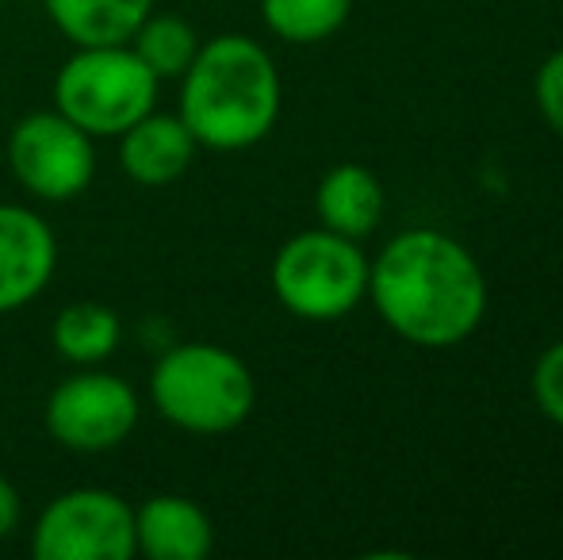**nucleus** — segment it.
I'll use <instances>...</instances> for the list:
<instances>
[{
  "label": "nucleus",
  "mask_w": 563,
  "mask_h": 560,
  "mask_svg": "<svg viewBox=\"0 0 563 560\" xmlns=\"http://www.w3.org/2000/svg\"><path fill=\"white\" fill-rule=\"evenodd\" d=\"M368 296L395 334L426 350L460 345L487 311L479 262L456 239L430 227L387 242L368 265Z\"/></svg>",
  "instance_id": "f257e3e1"
},
{
  "label": "nucleus",
  "mask_w": 563,
  "mask_h": 560,
  "mask_svg": "<svg viewBox=\"0 0 563 560\" xmlns=\"http://www.w3.org/2000/svg\"><path fill=\"white\" fill-rule=\"evenodd\" d=\"M177 116L203 150H250L280 120V74L273 54L250 35L200 43L180 77Z\"/></svg>",
  "instance_id": "f03ea898"
},
{
  "label": "nucleus",
  "mask_w": 563,
  "mask_h": 560,
  "mask_svg": "<svg viewBox=\"0 0 563 560\" xmlns=\"http://www.w3.org/2000/svg\"><path fill=\"white\" fill-rule=\"evenodd\" d=\"M150 399L169 426L216 438L250 419L257 384L250 365L227 345L177 342L157 353L150 373Z\"/></svg>",
  "instance_id": "7ed1b4c3"
},
{
  "label": "nucleus",
  "mask_w": 563,
  "mask_h": 560,
  "mask_svg": "<svg viewBox=\"0 0 563 560\" xmlns=\"http://www.w3.org/2000/svg\"><path fill=\"white\" fill-rule=\"evenodd\" d=\"M157 77L142 66L131 43L77 46L54 77V108L92 139H119L154 112Z\"/></svg>",
  "instance_id": "20e7f679"
},
{
  "label": "nucleus",
  "mask_w": 563,
  "mask_h": 560,
  "mask_svg": "<svg viewBox=\"0 0 563 560\" xmlns=\"http://www.w3.org/2000/svg\"><path fill=\"white\" fill-rule=\"evenodd\" d=\"M273 292L296 319H345L368 296V262L356 239L327 227L288 239L273 257Z\"/></svg>",
  "instance_id": "39448f33"
},
{
  "label": "nucleus",
  "mask_w": 563,
  "mask_h": 560,
  "mask_svg": "<svg viewBox=\"0 0 563 560\" xmlns=\"http://www.w3.org/2000/svg\"><path fill=\"white\" fill-rule=\"evenodd\" d=\"M31 553L38 560H131L134 507L108 487H69L43 507Z\"/></svg>",
  "instance_id": "423d86ee"
},
{
  "label": "nucleus",
  "mask_w": 563,
  "mask_h": 560,
  "mask_svg": "<svg viewBox=\"0 0 563 560\" xmlns=\"http://www.w3.org/2000/svg\"><path fill=\"white\" fill-rule=\"evenodd\" d=\"M74 120L51 108L31 112L8 135V165L23 193L46 204L77 200L97 177V146Z\"/></svg>",
  "instance_id": "0eeeda50"
},
{
  "label": "nucleus",
  "mask_w": 563,
  "mask_h": 560,
  "mask_svg": "<svg viewBox=\"0 0 563 560\" xmlns=\"http://www.w3.org/2000/svg\"><path fill=\"white\" fill-rule=\"evenodd\" d=\"M142 415L139 392L100 365L77 369L46 399V433L74 453H108L134 433Z\"/></svg>",
  "instance_id": "6e6552de"
},
{
  "label": "nucleus",
  "mask_w": 563,
  "mask_h": 560,
  "mask_svg": "<svg viewBox=\"0 0 563 560\" xmlns=\"http://www.w3.org/2000/svg\"><path fill=\"white\" fill-rule=\"evenodd\" d=\"M58 270V239L35 208L0 204V315L46 292Z\"/></svg>",
  "instance_id": "1a4fd4ad"
},
{
  "label": "nucleus",
  "mask_w": 563,
  "mask_h": 560,
  "mask_svg": "<svg viewBox=\"0 0 563 560\" xmlns=\"http://www.w3.org/2000/svg\"><path fill=\"white\" fill-rule=\"evenodd\" d=\"M216 549V526L185 495H150L134 507V553L150 560H203Z\"/></svg>",
  "instance_id": "9d476101"
},
{
  "label": "nucleus",
  "mask_w": 563,
  "mask_h": 560,
  "mask_svg": "<svg viewBox=\"0 0 563 560\" xmlns=\"http://www.w3.org/2000/svg\"><path fill=\"white\" fill-rule=\"evenodd\" d=\"M200 142L185 128L177 112H146L139 123L119 135V165L134 185L162 188L185 177L188 165L196 162Z\"/></svg>",
  "instance_id": "9b49d317"
},
{
  "label": "nucleus",
  "mask_w": 563,
  "mask_h": 560,
  "mask_svg": "<svg viewBox=\"0 0 563 560\" xmlns=\"http://www.w3.org/2000/svg\"><path fill=\"white\" fill-rule=\"evenodd\" d=\"M314 211H319L327 231L361 242L364 234H372L379 227V219L387 211V196L372 169H364L356 162H341L319 180Z\"/></svg>",
  "instance_id": "f8f14e48"
},
{
  "label": "nucleus",
  "mask_w": 563,
  "mask_h": 560,
  "mask_svg": "<svg viewBox=\"0 0 563 560\" xmlns=\"http://www.w3.org/2000/svg\"><path fill=\"white\" fill-rule=\"evenodd\" d=\"M43 8L74 46H108L126 43L154 0H43Z\"/></svg>",
  "instance_id": "ddd939ff"
},
{
  "label": "nucleus",
  "mask_w": 563,
  "mask_h": 560,
  "mask_svg": "<svg viewBox=\"0 0 563 560\" xmlns=\"http://www.w3.org/2000/svg\"><path fill=\"white\" fill-rule=\"evenodd\" d=\"M123 342V319L108 304L97 299H77L62 307L51 322V345L62 361L77 369L104 365Z\"/></svg>",
  "instance_id": "4468645a"
},
{
  "label": "nucleus",
  "mask_w": 563,
  "mask_h": 560,
  "mask_svg": "<svg viewBox=\"0 0 563 560\" xmlns=\"http://www.w3.org/2000/svg\"><path fill=\"white\" fill-rule=\"evenodd\" d=\"M126 43L157 81H180L185 69L192 66L196 51H200V35H196L192 23L165 12H150Z\"/></svg>",
  "instance_id": "2eb2a0df"
},
{
  "label": "nucleus",
  "mask_w": 563,
  "mask_h": 560,
  "mask_svg": "<svg viewBox=\"0 0 563 560\" xmlns=\"http://www.w3.org/2000/svg\"><path fill=\"white\" fill-rule=\"evenodd\" d=\"M353 0H261V20L276 39L311 46L345 28Z\"/></svg>",
  "instance_id": "dca6fc26"
},
{
  "label": "nucleus",
  "mask_w": 563,
  "mask_h": 560,
  "mask_svg": "<svg viewBox=\"0 0 563 560\" xmlns=\"http://www.w3.org/2000/svg\"><path fill=\"white\" fill-rule=\"evenodd\" d=\"M533 399L552 422L563 426V342L549 345L533 369Z\"/></svg>",
  "instance_id": "f3484780"
},
{
  "label": "nucleus",
  "mask_w": 563,
  "mask_h": 560,
  "mask_svg": "<svg viewBox=\"0 0 563 560\" xmlns=\"http://www.w3.org/2000/svg\"><path fill=\"white\" fill-rule=\"evenodd\" d=\"M537 108L549 120V128L563 139V51H556L537 69Z\"/></svg>",
  "instance_id": "a211bd4d"
},
{
  "label": "nucleus",
  "mask_w": 563,
  "mask_h": 560,
  "mask_svg": "<svg viewBox=\"0 0 563 560\" xmlns=\"http://www.w3.org/2000/svg\"><path fill=\"white\" fill-rule=\"evenodd\" d=\"M23 523V499L8 476H0V541L12 538Z\"/></svg>",
  "instance_id": "6ab92c4d"
}]
</instances>
